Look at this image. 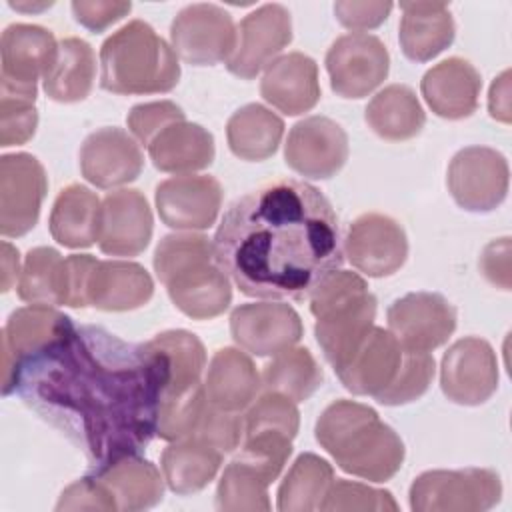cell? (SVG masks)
Instances as JSON below:
<instances>
[{
	"label": "cell",
	"mask_w": 512,
	"mask_h": 512,
	"mask_svg": "<svg viewBox=\"0 0 512 512\" xmlns=\"http://www.w3.org/2000/svg\"><path fill=\"white\" fill-rule=\"evenodd\" d=\"M166 382L164 358L150 342L132 344L84 324L24 358L12 392L64 434L94 472L150 444Z\"/></svg>",
	"instance_id": "obj_1"
},
{
	"label": "cell",
	"mask_w": 512,
	"mask_h": 512,
	"mask_svg": "<svg viewBox=\"0 0 512 512\" xmlns=\"http://www.w3.org/2000/svg\"><path fill=\"white\" fill-rule=\"evenodd\" d=\"M212 244L220 268L252 298L304 300L344 262L332 204L316 186L292 178L236 198Z\"/></svg>",
	"instance_id": "obj_2"
},
{
	"label": "cell",
	"mask_w": 512,
	"mask_h": 512,
	"mask_svg": "<svg viewBox=\"0 0 512 512\" xmlns=\"http://www.w3.org/2000/svg\"><path fill=\"white\" fill-rule=\"evenodd\" d=\"M318 444L344 472L386 482L402 468L406 450L392 426L362 402L336 400L324 408L314 428Z\"/></svg>",
	"instance_id": "obj_3"
},
{
	"label": "cell",
	"mask_w": 512,
	"mask_h": 512,
	"mask_svg": "<svg viewBox=\"0 0 512 512\" xmlns=\"http://www.w3.org/2000/svg\"><path fill=\"white\" fill-rule=\"evenodd\" d=\"M154 272L172 304L192 320H210L230 306L232 286L214 256L208 236L174 232L154 250Z\"/></svg>",
	"instance_id": "obj_4"
},
{
	"label": "cell",
	"mask_w": 512,
	"mask_h": 512,
	"mask_svg": "<svg viewBox=\"0 0 512 512\" xmlns=\"http://www.w3.org/2000/svg\"><path fill=\"white\" fill-rule=\"evenodd\" d=\"M100 66V86L112 94H162L176 88L180 80L172 46L138 18L104 40Z\"/></svg>",
	"instance_id": "obj_5"
},
{
	"label": "cell",
	"mask_w": 512,
	"mask_h": 512,
	"mask_svg": "<svg viewBox=\"0 0 512 512\" xmlns=\"http://www.w3.org/2000/svg\"><path fill=\"white\" fill-rule=\"evenodd\" d=\"M316 340L334 370L342 368L374 328L376 296L358 272L334 270L308 296Z\"/></svg>",
	"instance_id": "obj_6"
},
{
	"label": "cell",
	"mask_w": 512,
	"mask_h": 512,
	"mask_svg": "<svg viewBox=\"0 0 512 512\" xmlns=\"http://www.w3.org/2000/svg\"><path fill=\"white\" fill-rule=\"evenodd\" d=\"M414 512H486L502 498L498 472L490 468L428 470L410 486Z\"/></svg>",
	"instance_id": "obj_7"
},
{
	"label": "cell",
	"mask_w": 512,
	"mask_h": 512,
	"mask_svg": "<svg viewBox=\"0 0 512 512\" xmlns=\"http://www.w3.org/2000/svg\"><path fill=\"white\" fill-rule=\"evenodd\" d=\"M172 50L192 66L226 62L236 46V24L228 10L210 2L184 6L170 24Z\"/></svg>",
	"instance_id": "obj_8"
},
{
	"label": "cell",
	"mask_w": 512,
	"mask_h": 512,
	"mask_svg": "<svg viewBox=\"0 0 512 512\" xmlns=\"http://www.w3.org/2000/svg\"><path fill=\"white\" fill-rule=\"evenodd\" d=\"M446 184L460 208L468 212H492L508 194V162L494 148L466 146L450 160Z\"/></svg>",
	"instance_id": "obj_9"
},
{
	"label": "cell",
	"mask_w": 512,
	"mask_h": 512,
	"mask_svg": "<svg viewBox=\"0 0 512 512\" xmlns=\"http://www.w3.org/2000/svg\"><path fill=\"white\" fill-rule=\"evenodd\" d=\"M58 56L54 34L38 24H10L0 38V92L36 100V82L48 74Z\"/></svg>",
	"instance_id": "obj_10"
},
{
	"label": "cell",
	"mask_w": 512,
	"mask_h": 512,
	"mask_svg": "<svg viewBox=\"0 0 512 512\" xmlns=\"http://www.w3.org/2000/svg\"><path fill=\"white\" fill-rule=\"evenodd\" d=\"M326 70L332 90L342 98H364L388 76L390 54L386 44L368 32L338 36L326 52Z\"/></svg>",
	"instance_id": "obj_11"
},
{
	"label": "cell",
	"mask_w": 512,
	"mask_h": 512,
	"mask_svg": "<svg viewBox=\"0 0 512 512\" xmlns=\"http://www.w3.org/2000/svg\"><path fill=\"white\" fill-rule=\"evenodd\" d=\"M48 192L46 170L28 152L0 158V234L18 238L30 232L40 216Z\"/></svg>",
	"instance_id": "obj_12"
},
{
	"label": "cell",
	"mask_w": 512,
	"mask_h": 512,
	"mask_svg": "<svg viewBox=\"0 0 512 512\" xmlns=\"http://www.w3.org/2000/svg\"><path fill=\"white\" fill-rule=\"evenodd\" d=\"M292 42V16L270 2L248 12L236 26V46L226 60L228 72L242 80L256 78Z\"/></svg>",
	"instance_id": "obj_13"
},
{
	"label": "cell",
	"mask_w": 512,
	"mask_h": 512,
	"mask_svg": "<svg viewBox=\"0 0 512 512\" xmlns=\"http://www.w3.org/2000/svg\"><path fill=\"white\" fill-rule=\"evenodd\" d=\"M498 360L494 348L478 336L456 340L440 362V388L460 406H480L498 388Z\"/></svg>",
	"instance_id": "obj_14"
},
{
	"label": "cell",
	"mask_w": 512,
	"mask_h": 512,
	"mask_svg": "<svg viewBox=\"0 0 512 512\" xmlns=\"http://www.w3.org/2000/svg\"><path fill=\"white\" fill-rule=\"evenodd\" d=\"M344 252L358 272L384 278L404 266L408 258V236L394 218L380 212H366L348 226Z\"/></svg>",
	"instance_id": "obj_15"
},
{
	"label": "cell",
	"mask_w": 512,
	"mask_h": 512,
	"mask_svg": "<svg viewBox=\"0 0 512 512\" xmlns=\"http://www.w3.org/2000/svg\"><path fill=\"white\" fill-rule=\"evenodd\" d=\"M386 320L406 350L432 352L454 334L456 308L442 294L410 292L390 304Z\"/></svg>",
	"instance_id": "obj_16"
},
{
	"label": "cell",
	"mask_w": 512,
	"mask_h": 512,
	"mask_svg": "<svg viewBox=\"0 0 512 512\" xmlns=\"http://www.w3.org/2000/svg\"><path fill=\"white\" fill-rule=\"evenodd\" d=\"M284 160L304 178H332L348 160V136L332 118L308 116L290 128Z\"/></svg>",
	"instance_id": "obj_17"
},
{
	"label": "cell",
	"mask_w": 512,
	"mask_h": 512,
	"mask_svg": "<svg viewBox=\"0 0 512 512\" xmlns=\"http://www.w3.org/2000/svg\"><path fill=\"white\" fill-rule=\"evenodd\" d=\"M222 198L220 182L208 174H176L154 192L160 220L184 232L210 228L220 214Z\"/></svg>",
	"instance_id": "obj_18"
},
{
	"label": "cell",
	"mask_w": 512,
	"mask_h": 512,
	"mask_svg": "<svg viewBox=\"0 0 512 512\" xmlns=\"http://www.w3.org/2000/svg\"><path fill=\"white\" fill-rule=\"evenodd\" d=\"M232 340L252 356H276L304 334L298 312L282 302L240 304L230 314Z\"/></svg>",
	"instance_id": "obj_19"
},
{
	"label": "cell",
	"mask_w": 512,
	"mask_h": 512,
	"mask_svg": "<svg viewBox=\"0 0 512 512\" xmlns=\"http://www.w3.org/2000/svg\"><path fill=\"white\" fill-rule=\"evenodd\" d=\"M74 328L70 316L48 304L16 308L2 328V394L12 392L18 364Z\"/></svg>",
	"instance_id": "obj_20"
},
{
	"label": "cell",
	"mask_w": 512,
	"mask_h": 512,
	"mask_svg": "<svg viewBox=\"0 0 512 512\" xmlns=\"http://www.w3.org/2000/svg\"><path fill=\"white\" fill-rule=\"evenodd\" d=\"M142 168L144 154L140 144L122 128H98L80 146L82 176L96 188L124 186L136 180Z\"/></svg>",
	"instance_id": "obj_21"
},
{
	"label": "cell",
	"mask_w": 512,
	"mask_h": 512,
	"mask_svg": "<svg viewBox=\"0 0 512 512\" xmlns=\"http://www.w3.org/2000/svg\"><path fill=\"white\" fill-rule=\"evenodd\" d=\"M154 218L146 196L136 188H118L102 200L98 246L108 256H138L150 244Z\"/></svg>",
	"instance_id": "obj_22"
},
{
	"label": "cell",
	"mask_w": 512,
	"mask_h": 512,
	"mask_svg": "<svg viewBox=\"0 0 512 512\" xmlns=\"http://www.w3.org/2000/svg\"><path fill=\"white\" fill-rule=\"evenodd\" d=\"M406 354L408 350L390 330L374 326L354 356L334 372L348 392L376 398L396 382Z\"/></svg>",
	"instance_id": "obj_23"
},
{
	"label": "cell",
	"mask_w": 512,
	"mask_h": 512,
	"mask_svg": "<svg viewBox=\"0 0 512 512\" xmlns=\"http://www.w3.org/2000/svg\"><path fill=\"white\" fill-rule=\"evenodd\" d=\"M262 98L286 116L310 112L322 92L318 80V64L304 52H288L278 56L260 80Z\"/></svg>",
	"instance_id": "obj_24"
},
{
	"label": "cell",
	"mask_w": 512,
	"mask_h": 512,
	"mask_svg": "<svg viewBox=\"0 0 512 512\" xmlns=\"http://www.w3.org/2000/svg\"><path fill=\"white\" fill-rule=\"evenodd\" d=\"M422 96L430 110L446 120H462L476 112L482 78L464 58L452 56L432 66L420 82Z\"/></svg>",
	"instance_id": "obj_25"
},
{
	"label": "cell",
	"mask_w": 512,
	"mask_h": 512,
	"mask_svg": "<svg viewBox=\"0 0 512 512\" xmlns=\"http://www.w3.org/2000/svg\"><path fill=\"white\" fill-rule=\"evenodd\" d=\"M202 384L212 406L228 412H242L256 400L262 388V378L248 352L224 346L210 358Z\"/></svg>",
	"instance_id": "obj_26"
},
{
	"label": "cell",
	"mask_w": 512,
	"mask_h": 512,
	"mask_svg": "<svg viewBox=\"0 0 512 512\" xmlns=\"http://www.w3.org/2000/svg\"><path fill=\"white\" fill-rule=\"evenodd\" d=\"M152 294V276L138 262L96 260L88 282V306L126 312L148 304Z\"/></svg>",
	"instance_id": "obj_27"
},
{
	"label": "cell",
	"mask_w": 512,
	"mask_h": 512,
	"mask_svg": "<svg viewBox=\"0 0 512 512\" xmlns=\"http://www.w3.org/2000/svg\"><path fill=\"white\" fill-rule=\"evenodd\" d=\"M400 48L414 62H428L444 52L456 34L446 2H400Z\"/></svg>",
	"instance_id": "obj_28"
},
{
	"label": "cell",
	"mask_w": 512,
	"mask_h": 512,
	"mask_svg": "<svg viewBox=\"0 0 512 512\" xmlns=\"http://www.w3.org/2000/svg\"><path fill=\"white\" fill-rule=\"evenodd\" d=\"M152 164L168 174H194L214 162V136L196 122L166 126L148 146Z\"/></svg>",
	"instance_id": "obj_29"
},
{
	"label": "cell",
	"mask_w": 512,
	"mask_h": 512,
	"mask_svg": "<svg viewBox=\"0 0 512 512\" xmlns=\"http://www.w3.org/2000/svg\"><path fill=\"white\" fill-rule=\"evenodd\" d=\"M102 200L88 186L68 184L54 200L50 234L66 248H88L100 238Z\"/></svg>",
	"instance_id": "obj_30"
},
{
	"label": "cell",
	"mask_w": 512,
	"mask_h": 512,
	"mask_svg": "<svg viewBox=\"0 0 512 512\" xmlns=\"http://www.w3.org/2000/svg\"><path fill=\"white\" fill-rule=\"evenodd\" d=\"M92 474L112 492L118 510L138 512L162 502L166 480L150 460L138 454L110 462Z\"/></svg>",
	"instance_id": "obj_31"
},
{
	"label": "cell",
	"mask_w": 512,
	"mask_h": 512,
	"mask_svg": "<svg viewBox=\"0 0 512 512\" xmlns=\"http://www.w3.org/2000/svg\"><path fill=\"white\" fill-rule=\"evenodd\" d=\"M364 118L374 134L390 142L410 140L426 124L424 108L416 92L406 84H390L372 96Z\"/></svg>",
	"instance_id": "obj_32"
},
{
	"label": "cell",
	"mask_w": 512,
	"mask_h": 512,
	"mask_svg": "<svg viewBox=\"0 0 512 512\" xmlns=\"http://www.w3.org/2000/svg\"><path fill=\"white\" fill-rule=\"evenodd\" d=\"M222 452L196 438H182L164 448L160 466L168 488L176 494H194L206 488L222 466Z\"/></svg>",
	"instance_id": "obj_33"
},
{
	"label": "cell",
	"mask_w": 512,
	"mask_h": 512,
	"mask_svg": "<svg viewBox=\"0 0 512 512\" xmlns=\"http://www.w3.org/2000/svg\"><path fill=\"white\" fill-rule=\"evenodd\" d=\"M96 56L92 46L76 36L58 42V56L44 76V92L54 102L72 104L84 100L94 86Z\"/></svg>",
	"instance_id": "obj_34"
},
{
	"label": "cell",
	"mask_w": 512,
	"mask_h": 512,
	"mask_svg": "<svg viewBox=\"0 0 512 512\" xmlns=\"http://www.w3.org/2000/svg\"><path fill=\"white\" fill-rule=\"evenodd\" d=\"M282 134V118L258 102L238 108L226 122L228 148L248 162L270 158L278 150Z\"/></svg>",
	"instance_id": "obj_35"
},
{
	"label": "cell",
	"mask_w": 512,
	"mask_h": 512,
	"mask_svg": "<svg viewBox=\"0 0 512 512\" xmlns=\"http://www.w3.org/2000/svg\"><path fill=\"white\" fill-rule=\"evenodd\" d=\"M334 482V468L318 454L304 452L290 466L278 488L280 512H312L320 510L328 488Z\"/></svg>",
	"instance_id": "obj_36"
},
{
	"label": "cell",
	"mask_w": 512,
	"mask_h": 512,
	"mask_svg": "<svg viewBox=\"0 0 512 512\" xmlns=\"http://www.w3.org/2000/svg\"><path fill=\"white\" fill-rule=\"evenodd\" d=\"M260 378L264 390L304 402L322 386L324 372L308 348L292 346L272 356Z\"/></svg>",
	"instance_id": "obj_37"
},
{
	"label": "cell",
	"mask_w": 512,
	"mask_h": 512,
	"mask_svg": "<svg viewBox=\"0 0 512 512\" xmlns=\"http://www.w3.org/2000/svg\"><path fill=\"white\" fill-rule=\"evenodd\" d=\"M164 358L168 382L164 396L182 394L202 384L206 368V348L200 338L188 330H166L148 340Z\"/></svg>",
	"instance_id": "obj_38"
},
{
	"label": "cell",
	"mask_w": 512,
	"mask_h": 512,
	"mask_svg": "<svg viewBox=\"0 0 512 512\" xmlns=\"http://www.w3.org/2000/svg\"><path fill=\"white\" fill-rule=\"evenodd\" d=\"M270 484L262 470L236 456L218 482L216 508L224 512H268L272 508L268 498Z\"/></svg>",
	"instance_id": "obj_39"
},
{
	"label": "cell",
	"mask_w": 512,
	"mask_h": 512,
	"mask_svg": "<svg viewBox=\"0 0 512 512\" xmlns=\"http://www.w3.org/2000/svg\"><path fill=\"white\" fill-rule=\"evenodd\" d=\"M64 286V258L58 250L50 246L32 248L26 254L20 278H18V296L30 304H48L62 306Z\"/></svg>",
	"instance_id": "obj_40"
},
{
	"label": "cell",
	"mask_w": 512,
	"mask_h": 512,
	"mask_svg": "<svg viewBox=\"0 0 512 512\" xmlns=\"http://www.w3.org/2000/svg\"><path fill=\"white\" fill-rule=\"evenodd\" d=\"M206 404L208 398L204 394V384H198L182 394L162 396L156 436H160L166 442L190 438Z\"/></svg>",
	"instance_id": "obj_41"
},
{
	"label": "cell",
	"mask_w": 512,
	"mask_h": 512,
	"mask_svg": "<svg viewBox=\"0 0 512 512\" xmlns=\"http://www.w3.org/2000/svg\"><path fill=\"white\" fill-rule=\"evenodd\" d=\"M298 428L300 412L296 402L278 392L266 390L248 406L244 414V436L256 432H278L294 440Z\"/></svg>",
	"instance_id": "obj_42"
},
{
	"label": "cell",
	"mask_w": 512,
	"mask_h": 512,
	"mask_svg": "<svg viewBox=\"0 0 512 512\" xmlns=\"http://www.w3.org/2000/svg\"><path fill=\"white\" fill-rule=\"evenodd\" d=\"M322 512H396L398 502L392 492L354 480H334L328 488Z\"/></svg>",
	"instance_id": "obj_43"
},
{
	"label": "cell",
	"mask_w": 512,
	"mask_h": 512,
	"mask_svg": "<svg viewBox=\"0 0 512 512\" xmlns=\"http://www.w3.org/2000/svg\"><path fill=\"white\" fill-rule=\"evenodd\" d=\"M434 372H436V362L430 352L408 350L406 362L396 382L388 390L378 394L374 400L384 406H402V404L414 402L428 390V386L432 384Z\"/></svg>",
	"instance_id": "obj_44"
},
{
	"label": "cell",
	"mask_w": 512,
	"mask_h": 512,
	"mask_svg": "<svg viewBox=\"0 0 512 512\" xmlns=\"http://www.w3.org/2000/svg\"><path fill=\"white\" fill-rule=\"evenodd\" d=\"M190 438L206 442L222 454L234 452L244 440V416L220 410L208 402Z\"/></svg>",
	"instance_id": "obj_45"
},
{
	"label": "cell",
	"mask_w": 512,
	"mask_h": 512,
	"mask_svg": "<svg viewBox=\"0 0 512 512\" xmlns=\"http://www.w3.org/2000/svg\"><path fill=\"white\" fill-rule=\"evenodd\" d=\"M36 100L0 92V146L26 144L38 126Z\"/></svg>",
	"instance_id": "obj_46"
},
{
	"label": "cell",
	"mask_w": 512,
	"mask_h": 512,
	"mask_svg": "<svg viewBox=\"0 0 512 512\" xmlns=\"http://www.w3.org/2000/svg\"><path fill=\"white\" fill-rule=\"evenodd\" d=\"M180 120H186L184 110L178 104H174L172 100L136 104L130 108V112L126 116L128 130L144 146H148L166 126L180 122Z\"/></svg>",
	"instance_id": "obj_47"
},
{
	"label": "cell",
	"mask_w": 512,
	"mask_h": 512,
	"mask_svg": "<svg viewBox=\"0 0 512 512\" xmlns=\"http://www.w3.org/2000/svg\"><path fill=\"white\" fill-rule=\"evenodd\" d=\"M58 512L68 510H102V512H116L118 504L112 492L92 474L72 482L68 488L62 490L58 502Z\"/></svg>",
	"instance_id": "obj_48"
},
{
	"label": "cell",
	"mask_w": 512,
	"mask_h": 512,
	"mask_svg": "<svg viewBox=\"0 0 512 512\" xmlns=\"http://www.w3.org/2000/svg\"><path fill=\"white\" fill-rule=\"evenodd\" d=\"M392 8H394L392 2H382V0H368V2L340 0L334 4V14L344 28L364 32L380 26L390 16Z\"/></svg>",
	"instance_id": "obj_49"
},
{
	"label": "cell",
	"mask_w": 512,
	"mask_h": 512,
	"mask_svg": "<svg viewBox=\"0 0 512 512\" xmlns=\"http://www.w3.org/2000/svg\"><path fill=\"white\" fill-rule=\"evenodd\" d=\"M96 258L90 254H70L64 258V306L86 308L88 306V282L94 270Z\"/></svg>",
	"instance_id": "obj_50"
},
{
	"label": "cell",
	"mask_w": 512,
	"mask_h": 512,
	"mask_svg": "<svg viewBox=\"0 0 512 512\" xmlns=\"http://www.w3.org/2000/svg\"><path fill=\"white\" fill-rule=\"evenodd\" d=\"M132 10L130 2L120 0H74L72 14L76 22L92 32H104Z\"/></svg>",
	"instance_id": "obj_51"
},
{
	"label": "cell",
	"mask_w": 512,
	"mask_h": 512,
	"mask_svg": "<svg viewBox=\"0 0 512 512\" xmlns=\"http://www.w3.org/2000/svg\"><path fill=\"white\" fill-rule=\"evenodd\" d=\"M480 270L488 282L510 290V238H498L486 244L480 256Z\"/></svg>",
	"instance_id": "obj_52"
},
{
	"label": "cell",
	"mask_w": 512,
	"mask_h": 512,
	"mask_svg": "<svg viewBox=\"0 0 512 512\" xmlns=\"http://www.w3.org/2000/svg\"><path fill=\"white\" fill-rule=\"evenodd\" d=\"M490 116L498 122H510V70H504L490 86L488 94Z\"/></svg>",
	"instance_id": "obj_53"
},
{
	"label": "cell",
	"mask_w": 512,
	"mask_h": 512,
	"mask_svg": "<svg viewBox=\"0 0 512 512\" xmlns=\"http://www.w3.org/2000/svg\"><path fill=\"white\" fill-rule=\"evenodd\" d=\"M20 254L10 242H2V292H8L20 278Z\"/></svg>",
	"instance_id": "obj_54"
},
{
	"label": "cell",
	"mask_w": 512,
	"mask_h": 512,
	"mask_svg": "<svg viewBox=\"0 0 512 512\" xmlns=\"http://www.w3.org/2000/svg\"><path fill=\"white\" fill-rule=\"evenodd\" d=\"M10 6L12 8H16V10H32V12H36V10H42V8H50L52 6V2H42V4H18V2H10Z\"/></svg>",
	"instance_id": "obj_55"
}]
</instances>
